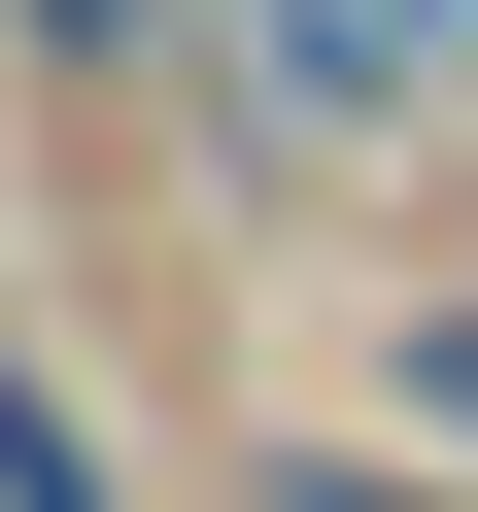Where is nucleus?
<instances>
[{
	"label": "nucleus",
	"mask_w": 478,
	"mask_h": 512,
	"mask_svg": "<svg viewBox=\"0 0 478 512\" xmlns=\"http://www.w3.org/2000/svg\"><path fill=\"white\" fill-rule=\"evenodd\" d=\"M0 512H103V478H69V410H35V376H0Z\"/></svg>",
	"instance_id": "1"
},
{
	"label": "nucleus",
	"mask_w": 478,
	"mask_h": 512,
	"mask_svg": "<svg viewBox=\"0 0 478 512\" xmlns=\"http://www.w3.org/2000/svg\"><path fill=\"white\" fill-rule=\"evenodd\" d=\"M444 444H478V308H444Z\"/></svg>",
	"instance_id": "2"
}]
</instances>
